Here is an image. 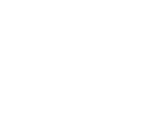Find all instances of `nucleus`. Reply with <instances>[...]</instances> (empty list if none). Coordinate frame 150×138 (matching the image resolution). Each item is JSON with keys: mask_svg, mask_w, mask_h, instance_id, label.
<instances>
[]
</instances>
